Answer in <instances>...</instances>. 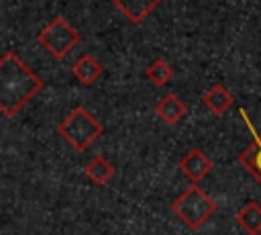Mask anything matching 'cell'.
Segmentation results:
<instances>
[{
	"label": "cell",
	"instance_id": "cell-7",
	"mask_svg": "<svg viewBox=\"0 0 261 235\" xmlns=\"http://www.w3.org/2000/svg\"><path fill=\"white\" fill-rule=\"evenodd\" d=\"M155 112H157V116H159L165 125H177V123L186 116L188 106H186V102H184L179 96H175V94H165V96L155 104Z\"/></svg>",
	"mask_w": 261,
	"mask_h": 235
},
{
	"label": "cell",
	"instance_id": "cell-5",
	"mask_svg": "<svg viewBox=\"0 0 261 235\" xmlns=\"http://www.w3.org/2000/svg\"><path fill=\"white\" fill-rule=\"evenodd\" d=\"M241 112V116H243V121H245V125H247V129L251 131V135H253V141H251V145L239 155V163L259 182V186H261V133H257L255 131V127H253V123H251V119H249V114H247V110H239Z\"/></svg>",
	"mask_w": 261,
	"mask_h": 235
},
{
	"label": "cell",
	"instance_id": "cell-2",
	"mask_svg": "<svg viewBox=\"0 0 261 235\" xmlns=\"http://www.w3.org/2000/svg\"><path fill=\"white\" fill-rule=\"evenodd\" d=\"M57 133L75 149V151H86L100 135H102V125L100 121L84 106H75L59 125Z\"/></svg>",
	"mask_w": 261,
	"mask_h": 235
},
{
	"label": "cell",
	"instance_id": "cell-3",
	"mask_svg": "<svg viewBox=\"0 0 261 235\" xmlns=\"http://www.w3.org/2000/svg\"><path fill=\"white\" fill-rule=\"evenodd\" d=\"M171 210L186 227L200 229L216 213V202L198 184H192L171 202Z\"/></svg>",
	"mask_w": 261,
	"mask_h": 235
},
{
	"label": "cell",
	"instance_id": "cell-12",
	"mask_svg": "<svg viewBox=\"0 0 261 235\" xmlns=\"http://www.w3.org/2000/svg\"><path fill=\"white\" fill-rule=\"evenodd\" d=\"M237 223L251 235L261 233V206L255 200H249L237 215Z\"/></svg>",
	"mask_w": 261,
	"mask_h": 235
},
{
	"label": "cell",
	"instance_id": "cell-13",
	"mask_svg": "<svg viewBox=\"0 0 261 235\" xmlns=\"http://www.w3.org/2000/svg\"><path fill=\"white\" fill-rule=\"evenodd\" d=\"M147 78L155 84V86H165L171 78H173V69L167 61L163 59H155L149 67H147Z\"/></svg>",
	"mask_w": 261,
	"mask_h": 235
},
{
	"label": "cell",
	"instance_id": "cell-14",
	"mask_svg": "<svg viewBox=\"0 0 261 235\" xmlns=\"http://www.w3.org/2000/svg\"><path fill=\"white\" fill-rule=\"evenodd\" d=\"M259 235H261V233H259Z\"/></svg>",
	"mask_w": 261,
	"mask_h": 235
},
{
	"label": "cell",
	"instance_id": "cell-11",
	"mask_svg": "<svg viewBox=\"0 0 261 235\" xmlns=\"http://www.w3.org/2000/svg\"><path fill=\"white\" fill-rule=\"evenodd\" d=\"M84 172H86V176L90 178V182H94L96 186H104L106 182L112 180V176L116 174V168H114L106 157L96 155V157H92V159L86 163Z\"/></svg>",
	"mask_w": 261,
	"mask_h": 235
},
{
	"label": "cell",
	"instance_id": "cell-4",
	"mask_svg": "<svg viewBox=\"0 0 261 235\" xmlns=\"http://www.w3.org/2000/svg\"><path fill=\"white\" fill-rule=\"evenodd\" d=\"M37 41L41 47L47 49V53L55 59H63L67 57V53L80 43V33L63 18V16H55L53 20H49L37 35Z\"/></svg>",
	"mask_w": 261,
	"mask_h": 235
},
{
	"label": "cell",
	"instance_id": "cell-9",
	"mask_svg": "<svg viewBox=\"0 0 261 235\" xmlns=\"http://www.w3.org/2000/svg\"><path fill=\"white\" fill-rule=\"evenodd\" d=\"M232 102H234V96L222 86V84H214V86H210L204 94H202V104L210 110V112H214V114H224L230 106H232Z\"/></svg>",
	"mask_w": 261,
	"mask_h": 235
},
{
	"label": "cell",
	"instance_id": "cell-6",
	"mask_svg": "<svg viewBox=\"0 0 261 235\" xmlns=\"http://www.w3.org/2000/svg\"><path fill=\"white\" fill-rule=\"evenodd\" d=\"M179 172L192 182V184H200L210 172H212V159L198 147L190 149L181 159H179Z\"/></svg>",
	"mask_w": 261,
	"mask_h": 235
},
{
	"label": "cell",
	"instance_id": "cell-1",
	"mask_svg": "<svg viewBox=\"0 0 261 235\" xmlns=\"http://www.w3.org/2000/svg\"><path fill=\"white\" fill-rule=\"evenodd\" d=\"M43 88V80L12 51L0 57V112L18 114Z\"/></svg>",
	"mask_w": 261,
	"mask_h": 235
},
{
	"label": "cell",
	"instance_id": "cell-10",
	"mask_svg": "<svg viewBox=\"0 0 261 235\" xmlns=\"http://www.w3.org/2000/svg\"><path fill=\"white\" fill-rule=\"evenodd\" d=\"M104 67L100 65V61L90 55V53H84L73 65H71V74L77 78V82H82L84 86H92L100 76H102Z\"/></svg>",
	"mask_w": 261,
	"mask_h": 235
},
{
	"label": "cell",
	"instance_id": "cell-8",
	"mask_svg": "<svg viewBox=\"0 0 261 235\" xmlns=\"http://www.w3.org/2000/svg\"><path fill=\"white\" fill-rule=\"evenodd\" d=\"M133 25L143 22L161 0H110Z\"/></svg>",
	"mask_w": 261,
	"mask_h": 235
}]
</instances>
